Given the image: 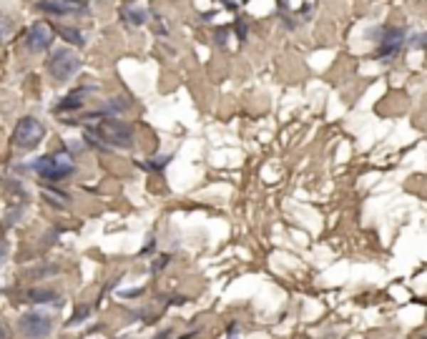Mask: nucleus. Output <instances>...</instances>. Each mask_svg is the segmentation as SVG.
I'll use <instances>...</instances> for the list:
<instances>
[{
    "label": "nucleus",
    "instance_id": "dca6fc26",
    "mask_svg": "<svg viewBox=\"0 0 427 339\" xmlns=\"http://www.w3.org/2000/svg\"><path fill=\"white\" fill-rule=\"evenodd\" d=\"M0 339H11V329L6 322H0Z\"/></svg>",
    "mask_w": 427,
    "mask_h": 339
},
{
    "label": "nucleus",
    "instance_id": "f257e3e1",
    "mask_svg": "<svg viewBox=\"0 0 427 339\" xmlns=\"http://www.w3.org/2000/svg\"><path fill=\"white\" fill-rule=\"evenodd\" d=\"M33 169H36V174H41L43 179L48 181H58V179H65V176H70L75 171V164L73 159H70L68 154H51V156H43V159H38L36 164H33Z\"/></svg>",
    "mask_w": 427,
    "mask_h": 339
},
{
    "label": "nucleus",
    "instance_id": "f03ea898",
    "mask_svg": "<svg viewBox=\"0 0 427 339\" xmlns=\"http://www.w3.org/2000/svg\"><path fill=\"white\" fill-rule=\"evenodd\" d=\"M43 136H46V126H43L38 118L26 116L18 121L16 131H13V143H16L21 151H33L38 143L43 141Z\"/></svg>",
    "mask_w": 427,
    "mask_h": 339
},
{
    "label": "nucleus",
    "instance_id": "2eb2a0df",
    "mask_svg": "<svg viewBox=\"0 0 427 339\" xmlns=\"http://www.w3.org/2000/svg\"><path fill=\"white\" fill-rule=\"evenodd\" d=\"M43 197H46V199H53V204H58V207L68 204V197H60V194H53V191H43Z\"/></svg>",
    "mask_w": 427,
    "mask_h": 339
},
{
    "label": "nucleus",
    "instance_id": "39448f33",
    "mask_svg": "<svg viewBox=\"0 0 427 339\" xmlns=\"http://www.w3.org/2000/svg\"><path fill=\"white\" fill-rule=\"evenodd\" d=\"M369 36H374V41H377L382 58L397 56V51H400L402 43H405V31H402V28H392V26H382L377 28V31H369Z\"/></svg>",
    "mask_w": 427,
    "mask_h": 339
},
{
    "label": "nucleus",
    "instance_id": "6e6552de",
    "mask_svg": "<svg viewBox=\"0 0 427 339\" xmlns=\"http://www.w3.org/2000/svg\"><path fill=\"white\" fill-rule=\"evenodd\" d=\"M85 95H88V90H75V93L65 95L63 101L58 103L56 111H73V108H80L85 103Z\"/></svg>",
    "mask_w": 427,
    "mask_h": 339
},
{
    "label": "nucleus",
    "instance_id": "423d86ee",
    "mask_svg": "<svg viewBox=\"0 0 427 339\" xmlns=\"http://www.w3.org/2000/svg\"><path fill=\"white\" fill-rule=\"evenodd\" d=\"M98 133L103 141L113 143V146H126V149L134 146V128L123 121H103L98 126Z\"/></svg>",
    "mask_w": 427,
    "mask_h": 339
},
{
    "label": "nucleus",
    "instance_id": "1a4fd4ad",
    "mask_svg": "<svg viewBox=\"0 0 427 339\" xmlns=\"http://www.w3.org/2000/svg\"><path fill=\"white\" fill-rule=\"evenodd\" d=\"M28 299L36 304H48V302H56L58 294H56L53 289H31V292H28Z\"/></svg>",
    "mask_w": 427,
    "mask_h": 339
},
{
    "label": "nucleus",
    "instance_id": "f3484780",
    "mask_svg": "<svg viewBox=\"0 0 427 339\" xmlns=\"http://www.w3.org/2000/svg\"><path fill=\"white\" fill-rule=\"evenodd\" d=\"M3 259H6V249L0 246V266H3Z\"/></svg>",
    "mask_w": 427,
    "mask_h": 339
},
{
    "label": "nucleus",
    "instance_id": "4468645a",
    "mask_svg": "<svg viewBox=\"0 0 427 339\" xmlns=\"http://www.w3.org/2000/svg\"><path fill=\"white\" fill-rule=\"evenodd\" d=\"M412 48H427V33H417V36L410 38Z\"/></svg>",
    "mask_w": 427,
    "mask_h": 339
},
{
    "label": "nucleus",
    "instance_id": "0eeeda50",
    "mask_svg": "<svg viewBox=\"0 0 427 339\" xmlns=\"http://www.w3.org/2000/svg\"><path fill=\"white\" fill-rule=\"evenodd\" d=\"M53 43V28L48 26V23H36V26H31V31H28L26 36V46L31 53H43L46 48Z\"/></svg>",
    "mask_w": 427,
    "mask_h": 339
},
{
    "label": "nucleus",
    "instance_id": "7ed1b4c3",
    "mask_svg": "<svg viewBox=\"0 0 427 339\" xmlns=\"http://www.w3.org/2000/svg\"><path fill=\"white\" fill-rule=\"evenodd\" d=\"M78 68H80V58L73 51H68V48L56 51L48 61V73L53 75L56 80H68L70 75L78 73Z\"/></svg>",
    "mask_w": 427,
    "mask_h": 339
},
{
    "label": "nucleus",
    "instance_id": "ddd939ff",
    "mask_svg": "<svg viewBox=\"0 0 427 339\" xmlns=\"http://www.w3.org/2000/svg\"><path fill=\"white\" fill-rule=\"evenodd\" d=\"M126 18H131V23H136V26H141V23H146V11H126Z\"/></svg>",
    "mask_w": 427,
    "mask_h": 339
},
{
    "label": "nucleus",
    "instance_id": "20e7f679",
    "mask_svg": "<svg viewBox=\"0 0 427 339\" xmlns=\"http://www.w3.org/2000/svg\"><path fill=\"white\" fill-rule=\"evenodd\" d=\"M18 329H21V334L28 339H46L53 332V319L46 317V314L28 312L18 319Z\"/></svg>",
    "mask_w": 427,
    "mask_h": 339
},
{
    "label": "nucleus",
    "instance_id": "f8f14e48",
    "mask_svg": "<svg viewBox=\"0 0 427 339\" xmlns=\"http://www.w3.org/2000/svg\"><path fill=\"white\" fill-rule=\"evenodd\" d=\"M60 36L68 38V41L75 43V46H83V36H80L78 31H73V28H60Z\"/></svg>",
    "mask_w": 427,
    "mask_h": 339
},
{
    "label": "nucleus",
    "instance_id": "9b49d317",
    "mask_svg": "<svg viewBox=\"0 0 427 339\" xmlns=\"http://www.w3.org/2000/svg\"><path fill=\"white\" fill-rule=\"evenodd\" d=\"M13 31H16V28H13V21H11V18L0 16V46L11 41V38H13Z\"/></svg>",
    "mask_w": 427,
    "mask_h": 339
},
{
    "label": "nucleus",
    "instance_id": "9d476101",
    "mask_svg": "<svg viewBox=\"0 0 427 339\" xmlns=\"http://www.w3.org/2000/svg\"><path fill=\"white\" fill-rule=\"evenodd\" d=\"M41 11H48V13H70V11H75V8L68 6V3H63V0H43Z\"/></svg>",
    "mask_w": 427,
    "mask_h": 339
}]
</instances>
